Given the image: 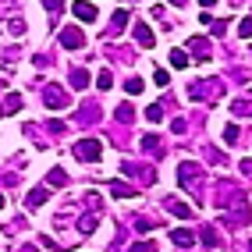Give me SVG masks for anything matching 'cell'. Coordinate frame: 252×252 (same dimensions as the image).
Masks as SVG:
<instances>
[{
  "instance_id": "obj_1",
  "label": "cell",
  "mask_w": 252,
  "mask_h": 252,
  "mask_svg": "<svg viewBox=\"0 0 252 252\" xmlns=\"http://www.w3.org/2000/svg\"><path fill=\"white\" fill-rule=\"evenodd\" d=\"M99 149H103V142H99V139H82V142L75 146V157H78L82 163H96L99 157H103Z\"/></svg>"
},
{
  "instance_id": "obj_2",
  "label": "cell",
  "mask_w": 252,
  "mask_h": 252,
  "mask_svg": "<svg viewBox=\"0 0 252 252\" xmlns=\"http://www.w3.org/2000/svg\"><path fill=\"white\" fill-rule=\"evenodd\" d=\"M171 238H174V245H178V249H192V245H195V234H192L189 227H178Z\"/></svg>"
},
{
  "instance_id": "obj_3",
  "label": "cell",
  "mask_w": 252,
  "mask_h": 252,
  "mask_svg": "<svg viewBox=\"0 0 252 252\" xmlns=\"http://www.w3.org/2000/svg\"><path fill=\"white\" fill-rule=\"evenodd\" d=\"M61 43L68 46V50H78L86 39H82V32H78V29H64V32H61Z\"/></svg>"
},
{
  "instance_id": "obj_4",
  "label": "cell",
  "mask_w": 252,
  "mask_h": 252,
  "mask_svg": "<svg viewBox=\"0 0 252 252\" xmlns=\"http://www.w3.org/2000/svg\"><path fill=\"white\" fill-rule=\"evenodd\" d=\"M71 11H75L78 22H96V11H99V7H96V4H75Z\"/></svg>"
},
{
  "instance_id": "obj_5",
  "label": "cell",
  "mask_w": 252,
  "mask_h": 252,
  "mask_svg": "<svg viewBox=\"0 0 252 252\" xmlns=\"http://www.w3.org/2000/svg\"><path fill=\"white\" fill-rule=\"evenodd\" d=\"M46 107L57 110V107H68V96H64L61 89H46Z\"/></svg>"
},
{
  "instance_id": "obj_6",
  "label": "cell",
  "mask_w": 252,
  "mask_h": 252,
  "mask_svg": "<svg viewBox=\"0 0 252 252\" xmlns=\"http://www.w3.org/2000/svg\"><path fill=\"white\" fill-rule=\"evenodd\" d=\"M135 36H139V46H146V50H153V46H157L153 29H149V25H139V29H135Z\"/></svg>"
},
{
  "instance_id": "obj_7",
  "label": "cell",
  "mask_w": 252,
  "mask_h": 252,
  "mask_svg": "<svg viewBox=\"0 0 252 252\" xmlns=\"http://www.w3.org/2000/svg\"><path fill=\"white\" fill-rule=\"evenodd\" d=\"M46 199H50V192H46V189H32V192H29V199H25V203H29V210H32V206H43V203H46Z\"/></svg>"
},
{
  "instance_id": "obj_8",
  "label": "cell",
  "mask_w": 252,
  "mask_h": 252,
  "mask_svg": "<svg viewBox=\"0 0 252 252\" xmlns=\"http://www.w3.org/2000/svg\"><path fill=\"white\" fill-rule=\"evenodd\" d=\"M71 86H75V89H86V86H89V71L75 68V71H71Z\"/></svg>"
},
{
  "instance_id": "obj_9",
  "label": "cell",
  "mask_w": 252,
  "mask_h": 252,
  "mask_svg": "<svg viewBox=\"0 0 252 252\" xmlns=\"http://www.w3.org/2000/svg\"><path fill=\"white\" fill-rule=\"evenodd\" d=\"M171 64L174 68H189V54L185 50H171Z\"/></svg>"
},
{
  "instance_id": "obj_10",
  "label": "cell",
  "mask_w": 252,
  "mask_h": 252,
  "mask_svg": "<svg viewBox=\"0 0 252 252\" xmlns=\"http://www.w3.org/2000/svg\"><path fill=\"white\" fill-rule=\"evenodd\" d=\"M171 213H174V217H181V220H189V217H192V210L185 206V203H171Z\"/></svg>"
},
{
  "instance_id": "obj_11",
  "label": "cell",
  "mask_w": 252,
  "mask_h": 252,
  "mask_svg": "<svg viewBox=\"0 0 252 252\" xmlns=\"http://www.w3.org/2000/svg\"><path fill=\"white\" fill-rule=\"evenodd\" d=\"M125 25H128V11H114V29L121 32Z\"/></svg>"
},
{
  "instance_id": "obj_12",
  "label": "cell",
  "mask_w": 252,
  "mask_h": 252,
  "mask_svg": "<svg viewBox=\"0 0 252 252\" xmlns=\"http://www.w3.org/2000/svg\"><path fill=\"white\" fill-rule=\"evenodd\" d=\"M96 86H99V89H110V86H114V75H110V71H99Z\"/></svg>"
},
{
  "instance_id": "obj_13",
  "label": "cell",
  "mask_w": 252,
  "mask_h": 252,
  "mask_svg": "<svg viewBox=\"0 0 252 252\" xmlns=\"http://www.w3.org/2000/svg\"><path fill=\"white\" fill-rule=\"evenodd\" d=\"M146 117H149V121H160V117H163L160 103H149V107H146Z\"/></svg>"
},
{
  "instance_id": "obj_14",
  "label": "cell",
  "mask_w": 252,
  "mask_h": 252,
  "mask_svg": "<svg viewBox=\"0 0 252 252\" xmlns=\"http://www.w3.org/2000/svg\"><path fill=\"white\" fill-rule=\"evenodd\" d=\"M78 231H96V217H82V220H78Z\"/></svg>"
},
{
  "instance_id": "obj_15",
  "label": "cell",
  "mask_w": 252,
  "mask_h": 252,
  "mask_svg": "<svg viewBox=\"0 0 252 252\" xmlns=\"http://www.w3.org/2000/svg\"><path fill=\"white\" fill-rule=\"evenodd\" d=\"M64 181H68V174H64V171H50V185H54V189H61Z\"/></svg>"
},
{
  "instance_id": "obj_16",
  "label": "cell",
  "mask_w": 252,
  "mask_h": 252,
  "mask_svg": "<svg viewBox=\"0 0 252 252\" xmlns=\"http://www.w3.org/2000/svg\"><path fill=\"white\" fill-rule=\"evenodd\" d=\"M128 252H157V245H153V242H135Z\"/></svg>"
},
{
  "instance_id": "obj_17",
  "label": "cell",
  "mask_w": 252,
  "mask_h": 252,
  "mask_svg": "<svg viewBox=\"0 0 252 252\" xmlns=\"http://www.w3.org/2000/svg\"><path fill=\"white\" fill-rule=\"evenodd\" d=\"M125 89H128V93H142V78H128Z\"/></svg>"
},
{
  "instance_id": "obj_18",
  "label": "cell",
  "mask_w": 252,
  "mask_h": 252,
  "mask_svg": "<svg viewBox=\"0 0 252 252\" xmlns=\"http://www.w3.org/2000/svg\"><path fill=\"white\" fill-rule=\"evenodd\" d=\"M234 139H238V125H227L224 128V142H234Z\"/></svg>"
},
{
  "instance_id": "obj_19",
  "label": "cell",
  "mask_w": 252,
  "mask_h": 252,
  "mask_svg": "<svg viewBox=\"0 0 252 252\" xmlns=\"http://www.w3.org/2000/svg\"><path fill=\"white\" fill-rule=\"evenodd\" d=\"M153 82H157V86H167V82H171V75L160 68V71H153Z\"/></svg>"
},
{
  "instance_id": "obj_20",
  "label": "cell",
  "mask_w": 252,
  "mask_h": 252,
  "mask_svg": "<svg viewBox=\"0 0 252 252\" xmlns=\"http://www.w3.org/2000/svg\"><path fill=\"white\" fill-rule=\"evenodd\" d=\"M114 195H121V199H128V195H135V192H131V189H125V185H114V189H110Z\"/></svg>"
},
{
  "instance_id": "obj_21",
  "label": "cell",
  "mask_w": 252,
  "mask_h": 252,
  "mask_svg": "<svg viewBox=\"0 0 252 252\" xmlns=\"http://www.w3.org/2000/svg\"><path fill=\"white\" fill-rule=\"evenodd\" d=\"M157 146H160L157 135H146V139H142V149H157Z\"/></svg>"
},
{
  "instance_id": "obj_22",
  "label": "cell",
  "mask_w": 252,
  "mask_h": 252,
  "mask_svg": "<svg viewBox=\"0 0 252 252\" xmlns=\"http://www.w3.org/2000/svg\"><path fill=\"white\" fill-rule=\"evenodd\" d=\"M117 117H125V121H128V117H131V107H128V103H121V107H117Z\"/></svg>"
},
{
  "instance_id": "obj_23",
  "label": "cell",
  "mask_w": 252,
  "mask_h": 252,
  "mask_svg": "<svg viewBox=\"0 0 252 252\" xmlns=\"http://www.w3.org/2000/svg\"><path fill=\"white\" fill-rule=\"evenodd\" d=\"M238 36H242V39H249V18H242V25H238Z\"/></svg>"
},
{
  "instance_id": "obj_24",
  "label": "cell",
  "mask_w": 252,
  "mask_h": 252,
  "mask_svg": "<svg viewBox=\"0 0 252 252\" xmlns=\"http://www.w3.org/2000/svg\"><path fill=\"white\" fill-rule=\"evenodd\" d=\"M0 206H4V195H0Z\"/></svg>"
}]
</instances>
